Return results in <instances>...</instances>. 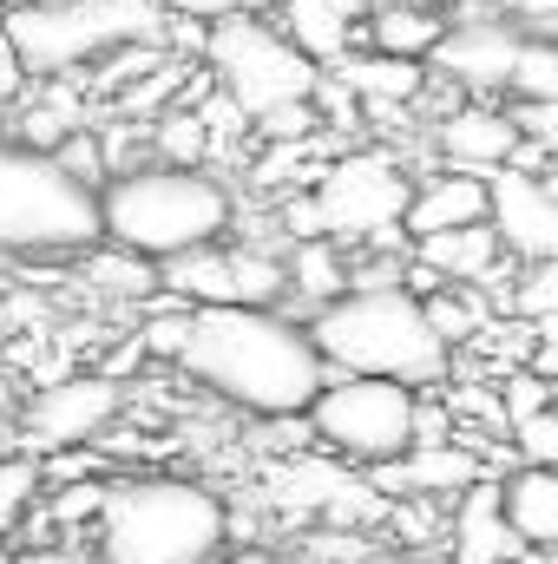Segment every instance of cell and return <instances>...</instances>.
Here are the masks:
<instances>
[{"label": "cell", "instance_id": "cell-1", "mask_svg": "<svg viewBox=\"0 0 558 564\" xmlns=\"http://www.w3.org/2000/svg\"><path fill=\"white\" fill-rule=\"evenodd\" d=\"M178 375H191V388H204L211 401L250 421H302L329 381V361L309 322H289L282 308H257V302H217V308H191Z\"/></svg>", "mask_w": 558, "mask_h": 564}, {"label": "cell", "instance_id": "cell-2", "mask_svg": "<svg viewBox=\"0 0 558 564\" xmlns=\"http://www.w3.org/2000/svg\"><path fill=\"white\" fill-rule=\"evenodd\" d=\"M302 322H309L329 375H388V381H408V388H440L447 368H453L447 335L427 322V302L408 282L348 289V295L309 308Z\"/></svg>", "mask_w": 558, "mask_h": 564}, {"label": "cell", "instance_id": "cell-3", "mask_svg": "<svg viewBox=\"0 0 558 564\" xmlns=\"http://www.w3.org/2000/svg\"><path fill=\"white\" fill-rule=\"evenodd\" d=\"M224 545H230V506L204 479L144 473L106 486L99 564H217Z\"/></svg>", "mask_w": 558, "mask_h": 564}, {"label": "cell", "instance_id": "cell-4", "mask_svg": "<svg viewBox=\"0 0 558 564\" xmlns=\"http://www.w3.org/2000/svg\"><path fill=\"white\" fill-rule=\"evenodd\" d=\"M99 217H106V243H126L151 263H164L197 243H224V230L237 224V197L204 164L151 158V164H126L99 184Z\"/></svg>", "mask_w": 558, "mask_h": 564}, {"label": "cell", "instance_id": "cell-5", "mask_svg": "<svg viewBox=\"0 0 558 564\" xmlns=\"http://www.w3.org/2000/svg\"><path fill=\"white\" fill-rule=\"evenodd\" d=\"M106 243L99 184L73 177L53 151L0 144V257H86Z\"/></svg>", "mask_w": 558, "mask_h": 564}, {"label": "cell", "instance_id": "cell-6", "mask_svg": "<svg viewBox=\"0 0 558 564\" xmlns=\"http://www.w3.org/2000/svg\"><path fill=\"white\" fill-rule=\"evenodd\" d=\"M0 20H7L33 79L99 66L106 53H119L132 40H164V0H60V7L13 0Z\"/></svg>", "mask_w": 558, "mask_h": 564}, {"label": "cell", "instance_id": "cell-7", "mask_svg": "<svg viewBox=\"0 0 558 564\" xmlns=\"http://www.w3.org/2000/svg\"><path fill=\"white\" fill-rule=\"evenodd\" d=\"M415 197V171L395 151H342L309 177V204H315V230L348 243V250H415V237L401 230Z\"/></svg>", "mask_w": 558, "mask_h": 564}, {"label": "cell", "instance_id": "cell-8", "mask_svg": "<svg viewBox=\"0 0 558 564\" xmlns=\"http://www.w3.org/2000/svg\"><path fill=\"white\" fill-rule=\"evenodd\" d=\"M204 66H211V79H217L250 119H270L282 106H302V99H315V86H322V66L282 33L277 20H257V13L211 20Z\"/></svg>", "mask_w": 558, "mask_h": 564}, {"label": "cell", "instance_id": "cell-9", "mask_svg": "<svg viewBox=\"0 0 558 564\" xmlns=\"http://www.w3.org/2000/svg\"><path fill=\"white\" fill-rule=\"evenodd\" d=\"M415 408H420V388L408 381H388V375H329L322 394L309 401V433L348 459V466H388L415 446Z\"/></svg>", "mask_w": 558, "mask_h": 564}, {"label": "cell", "instance_id": "cell-10", "mask_svg": "<svg viewBox=\"0 0 558 564\" xmlns=\"http://www.w3.org/2000/svg\"><path fill=\"white\" fill-rule=\"evenodd\" d=\"M119 414H126V381L106 375V368H93V375H66V381L40 388V394L20 408L13 433H26L33 453H66V446L106 440Z\"/></svg>", "mask_w": 558, "mask_h": 564}, {"label": "cell", "instance_id": "cell-11", "mask_svg": "<svg viewBox=\"0 0 558 564\" xmlns=\"http://www.w3.org/2000/svg\"><path fill=\"white\" fill-rule=\"evenodd\" d=\"M486 184H493L486 224L500 230L506 257H513L519 270H526V263H546L558 250V177L526 171V164H500V171H486Z\"/></svg>", "mask_w": 558, "mask_h": 564}, {"label": "cell", "instance_id": "cell-12", "mask_svg": "<svg viewBox=\"0 0 558 564\" xmlns=\"http://www.w3.org/2000/svg\"><path fill=\"white\" fill-rule=\"evenodd\" d=\"M519 26L500 13V7H473L460 26H447V40L433 46V73L453 86V93H473V99H486V93H506V79H513V59H519Z\"/></svg>", "mask_w": 558, "mask_h": 564}, {"label": "cell", "instance_id": "cell-13", "mask_svg": "<svg viewBox=\"0 0 558 564\" xmlns=\"http://www.w3.org/2000/svg\"><path fill=\"white\" fill-rule=\"evenodd\" d=\"M519 119L513 112H500V106H486V99H466V106H447L440 119H433V151H440V164H466V171H500V164H513L519 158Z\"/></svg>", "mask_w": 558, "mask_h": 564}, {"label": "cell", "instance_id": "cell-14", "mask_svg": "<svg viewBox=\"0 0 558 564\" xmlns=\"http://www.w3.org/2000/svg\"><path fill=\"white\" fill-rule=\"evenodd\" d=\"M486 210H493V184H486V171H466V164H440V171H427V177L415 184L401 230H408V237H433V230L486 224Z\"/></svg>", "mask_w": 558, "mask_h": 564}, {"label": "cell", "instance_id": "cell-15", "mask_svg": "<svg viewBox=\"0 0 558 564\" xmlns=\"http://www.w3.org/2000/svg\"><path fill=\"white\" fill-rule=\"evenodd\" d=\"M375 473H382V486H395V492H408V499H460L473 479H486L480 453L460 446V433H453V440H433V446H408L401 459H388V466H375Z\"/></svg>", "mask_w": 558, "mask_h": 564}, {"label": "cell", "instance_id": "cell-16", "mask_svg": "<svg viewBox=\"0 0 558 564\" xmlns=\"http://www.w3.org/2000/svg\"><path fill=\"white\" fill-rule=\"evenodd\" d=\"M519 552H526V539L513 532L500 486L473 479L453 499V564H513Z\"/></svg>", "mask_w": 558, "mask_h": 564}, {"label": "cell", "instance_id": "cell-17", "mask_svg": "<svg viewBox=\"0 0 558 564\" xmlns=\"http://www.w3.org/2000/svg\"><path fill=\"white\" fill-rule=\"evenodd\" d=\"M335 86H348L362 106H415L420 93L433 86V73H427V59H401V53H382V46H368V53H342L335 66H322Z\"/></svg>", "mask_w": 558, "mask_h": 564}, {"label": "cell", "instance_id": "cell-18", "mask_svg": "<svg viewBox=\"0 0 558 564\" xmlns=\"http://www.w3.org/2000/svg\"><path fill=\"white\" fill-rule=\"evenodd\" d=\"M447 7L440 0H375L368 7V46L401 53V59H433V46L447 40Z\"/></svg>", "mask_w": 558, "mask_h": 564}, {"label": "cell", "instance_id": "cell-19", "mask_svg": "<svg viewBox=\"0 0 558 564\" xmlns=\"http://www.w3.org/2000/svg\"><path fill=\"white\" fill-rule=\"evenodd\" d=\"M355 7L362 0H277V26L315 66H335L355 46Z\"/></svg>", "mask_w": 558, "mask_h": 564}, {"label": "cell", "instance_id": "cell-20", "mask_svg": "<svg viewBox=\"0 0 558 564\" xmlns=\"http://www.w3.org/2000/svg\"><path fill=\"white\" fill-rule=\"evenodd\" d=\"M500 499H506V519L526 545L539 552H558V466H519L500 479Z\"/></svg>", "mask_w": 558, "mask_h": 564}, {"label": "cell", "instance_id": "cell-21", "mask_svg": "<svg viewBox=\"0 0 558 564\" xmlns=\"http://www.w3.org/2000/svg\"><path fill=\"white\" fill-rule=\"evenodd\" d=\"M158 282H164V295H178V302H191V308L237 302L230 250H217V243H197V250H184V257H164V263H158Z\"/></svg>", "mask_w": 558, "mask_h": 564}, {"label": "cell", "instance_id": "cell-22", "mask_svg": "<svg viewBox=\"0 0 558 564\" xmlns=\"http://www.w3.org/2000/svg\"><path fill=\"white\" fill-rule=\"evenodd\" d=\"M289 295H302V302H335V295H348V243H335V237H296L289 243Z\"/></svg>", "mask_w": 558, "mask_h": 564}, {"label": "cell", "instance_id": "cell-23", "mask_svg": "<svg viewBox=\"0 0 558 564\" xmlns=\"http://www.w3.org/2000/svg\"><path fill=\"white\" fill-rule=\"evenodd\" d=\"M151 126V158H164V164H204L211 158V126H204V112L197 106H164L158 119H144Z\"/></svg>", "mask_w": 558, "mask_h": 564}, {"label": "cell", "instance_id": "cell-24", "mask_svg": "<svg viewBox=\"0 0 558 564\" xmlns=\"http://www.w3.org/2000/svg\"><path fill=\"white\" fill-rule=\"evenodd\" d=\"M86 282L106 289V295H126V302H132V295H151V289H164V282H158V263L139 257V250H126V243H106V250L93 243V250H86Z\"/></svg>", "mask_w": 558, "mask_h": 564}, {"label": "cell", "instance_id": "cell-25", "mask_svg": "<svg viewBox=\"0 0 558 564\" xmlns=\"http://www.w3.org/2000/svg\"><path fill=\"white\" fill-rule=\"evenodd\" d=\"M40 499H46V466L33 453H7L0 446V539L20 532Z\"/></svg>", "mask_w": 558, "mask_h": 564}, {"label": "cell", "instance_id": "cell-26", "mask_svg": "<svg viewBox=\"0 0 558 564\" xmlns=\"http://www.w3.org/2000/svg\"><path fill=\"white\" fill-rule=\"evenodd\" d=\"M230 270H237V302L277 308L282 295H289V257H277V250L244 243V250H230Z\"/></svg>", "mask_w": 558, "mask_h": 564}, {"label": "cell", "instance_id": "cell-27", "mask_svg": "<svg viewBox=\"0 0 558 564\" xmlns=\"http://www.w3.org/2000/svg\"><path fill=\"white\" fill-rule=\"evenodd\" d=\"M79 126H86V99H73L66 86H53L40 106H26V112H20V144L53 151L66 132H79Z\"/></svg>", "mask_w": 558, "mask_h": 564}, {"label": "cell", "instance_id": "cell-28", "mask_svg": "<svg viewBox=\"0 0 558 564\" xmlns=\"http://www.w3.org/2000/svg\"><path fill=\"white\" fill-rule=\"evenodd\" d=\"M506 93L513 99H558V40L552 33H526L519 40V59H513Z\"/></svg>", "mask_w": 558, "mask_h": 564}, {"label": "cell", "instance_id": "cell-29", "mask_svg": "<svg viewBox=\"0 0 558 564\" xmlns=\"http://www.w3.org/2000/svg\"><path fill=\"white\" fill-rule=\"evenodd\" d=\"M184 335H191V302H164V308H151L139 322V341H144V361H171L178 368V355H184Z\"/></svg>", "mask_w": 558, "mask_h": 564}, {"label": "cell", "instance_id": "cell-30", "mask_svg": "<svg viewBox=\"0 0 558 564\" xmlns=\"http://www.w3.org/2000/svg\"><path fill=\"white\" fill-rule=\"evenodd\" d=\"M513 315H526V322L558 315V250L546 263H526L519 270V282H513Z\"/></svg>", "mask_w": 558, "mask_h": 564}, {"label": "cell", "instance_id": "cell-31", "mask_svg": "<svg viewBox=\"0 0 558 564\" xmlns=\"http://www.w3.org/2000/svg\"><path fill=\"white\" fill-rule=\"evenodd\" d=\"M53 158H60L73 177H86V184H106V177H112V158H106V132H99V126L66 132V139L53 144Z\"/></svg>", "mask_w": 558, "mask_h": 564}, {"label": "cell", "instance_id": "cell-32", "mask_svg": "<svg viewBox=\"0 0 558 564\" xmlns=\"http://www.w3.org/2000/svg\"><path fill=\"white\" fill-rule=\"evenodd\" d=\"M513 446H519V459H533V466H558V408L552 401L513 426Z\"/></svg>", "mask_w": 558, "mask_h": 564}, {"label": "cell", "instance_id": "cell-33", "mask_svg": "<svg viewBox=\"0 0 558 564\" xmlns=\"http://www.w3.org/2000/svg\"><path fill=\"white\" fill-rule=\"evenodd\" d=\"M362 558H368V539L362 532H315L296 552V564H362Z\"/></svg>", "mask_w": 558, "mask_h": 564}, {"label": "cell", "instance_id": "cell-34", "mask_svg": "<svg viewBox=\"0 0 558 564\" xmlns=\"http://www.w3.org/2000/svg\"><path fill=\"white\" fill-rule=\"evenodd\" d=\"M546 408V375H513L506 388H500V421L519 426L526 414H539Z\"/></svg>", "mask_w": 558, "mask_h": 564}, {"label": "cell", "instance_id": "cell-35", "mask_svg": "<svg viewBox=\"0 0 558 564\" xmlns=\"http://www.w3.org/2000/svg\"><path fill=\"white\" fill-rule=\"evenodd\" d=\"M513 119L533 144H546L558 158V99H513Z\"/></svg>", "mask_w": 558, "mask_h": 564}, {"label": "cell", "instance_id": "cell-36", "mask_svg": "<svg viewBox=\"0 0 558 564\" xmlns=\"http://www.w3.org/2000/svg\"><path fill=\"white\" fill-rule=\"evenodd\" d=\"M519 33H552L558 40V0H493Z\"/></svg>", "mask_w": 558, "mask_h": 564}, {"label": "cell", "instance_id": "cell-37", "mask_svg": "<svg viewBox=\"0 0 558 564\" xmlns=\"http://www.w3.org/2000/svg\"><path fill=\"white\" fill-rule=\"evenodd\" d=\"M26 59H20V46H13V33H7V20H0V106H13L20 93H26Z\"/></svg>", "mask_w": 558, "mask_h": 564}, {"label": "cell", "instance_id": "cell-38", "mask_svg": "<svg viewBox=\"0 0 558 564\" xmlns=\"http://www.w3.org/2000/svg\"><path fill=\"white\" fill-rule=\"evenodd\" d=\"M277 0H164V13H191V20H230V13H264Z\"/></svg>", "mask_w": 558, "mask_h": 564}, {"label": "cell", "instance_id": "cell-39", "mask_svg": "<svg viewBox=\"0 0 558 564\" xmlns=\"http://www.w3.org/2000/svg\"><path fill=\"white\" fill-rule=\"evenodd\" d=\"M433 440H453V421H447L433 401H420L415 408V446H433Z\"/></svg>", "mask_w": 558, "mask_h": 564}, {"label": "cell", "instance_id": "cell-40", "mask_svg": "<svg viewBox=\"0 0 558 564\" xmlns=\"http://www.w3.org/2000/svg\"><path fill=\"white\" fill-rule=\"evenodd\" d=\"M20 564H79L73 552H60V545H33V552H13Z\"/></svg>", "mask_w": 558, "mask_h": 564}, {"label": "cell", "instance_id": "cell-41", "mask_svg": "<svg viewBox=\"0 0 558 564\" xmlns=\"http://www.w3.org/2000/svg\"><path fill=\"white\" fill-rule=\"evenodd\" d=\"M362 564H427V558H420V552H401V545H375Z\"/></svg>", "mask_w": 558, "mask_h": 564}, {"label": "cell", "instance_id": "cell-42", "mask_svg": "<svg viewBox=\"0 0 558 564\" xmlns=\"http://www.w3.org/2000/svg\"><path fill=\"white\" fill-rule=\"evenodd\" d=\"M546 401L558 408V375H546Z\"/></svg>", "mask_w": 558, "mask_h": 564}, {"label": "cell", "instance_id": "cell-43", "mask_svg": "<svg viewBox=\"0 0 558 564\" xmlns=\"http://www.w3.org/2000/svg\"><path fill=\"white\" fill-rule=\"evenodd\" d=\"M7 440H13V421H7V414H0V446H7Z\"/></svg>", "mask_w": 558, "mask_h": 564}, {"label": "cell", "instance_id": "cell-44", "mask_svg": "<svg viewBox=\"0 0 558 564\" xmlns=\"http://www.w3.org/2000/svg\"><path fill=\"white\" fill-rule=\"evenodd\" d=\"M0 564H20V558H13V552H7V545H0Z\"/></svg>", "mask_w": 558, "mask_h": 564}, {"label": "cell", "instance_id": "cell-45", "mask_svg": "<svg viewBox=\"0 0 558 564\" xmlns=\"http://www.w3.org/2000/svg\"><path fill=\"white\" fill-rule=\"evenodd\" d=\"M40 7H60V0H40Z\"/></svg>", "mask_w": 558, "mask_h": 564}]
</instances>
